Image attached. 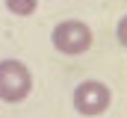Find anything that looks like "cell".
<instances>
[{"mask_svg":"<svg viewBox=\"0 0 127 118\" xmlns=\"http://www.w3.org/2000/svg\"><path fill=\"white\" fill-rule=\"evenodd\" d=\"M50 41L53 47L62 53V56H80L92 47L95 41V32L86 21H77V18H68V21H59L53 32H50Z\"/></svg>","mask_w":127,"mask_h":118,"instance_id":"obj_1","label":"cell"},{"mask_svg":"<svg viewBox=\"0 0 127 118\" xmlns=\"http://www.w3.org/2000/svg\"><path fill=\"white\" fill-rule=\"evenodd\" d=\"M32 88L30 68L18 59H0V100L3 103H21Z\"/></svg>","mask_w":127,"mask_h":118,"instance_id":"obj_2","label":"cell"},{"mask_svg":"<svg viewBox=\"0 0 127 118\" xmlns=\"http://www.w3.org/2000/svg\"><path fill=\"white\" fill-rule=\"evenodd\" d=\"M74 109L86 118H95V115H103L109 109V100H112V91L106 83L100 80H83L80 86L74 88Z\"/></svg>","mask_w":127,"mask_h":118,"instance_id":"obj_3","label":"cell"},{"mask_svg":"<svg viewBox=\"0 0 127 118\" xmlns=\"http://www.w3.org/2000/svg\"><path fill=\"white\" fill-rule=\"evenodd\" d=\"M35 6H38V0H6V9L12 12V15H18V18H27L35 12Z\"/></svg>","mask_w":127,"mask_h":118,"instance_id":"obj_4","label":"cell"},{"mask_svg":"<svg viewBox=\"0 0 127 118\" xmlns=\"http://www.w3.org/2000/svg\"><path fill=\"white\" fill-rule=\"evenodd\" d=\"M115 35H118V44H121V47H127V15L118 21V27H115Z\"/></svg>","mask_w":127,"mask_h":118,"instance_id":"obj_5","label":"cell"}]
</instances>
